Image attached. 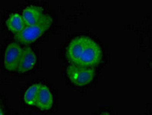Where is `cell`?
<instances>
[{
    "instance_id": "obj_10",
    "label": "cell",
    "mask_w": 152,
    "mask_h": 115,
    "mask_svg": "<svg viewBox=\"0 0 152 115\" xmlns=\"http://www.w3.org/2000/svg\"><path fill=\"white\" fill-rule=\"evenodd\" d=\"M39 83L33 84L26 89L24 94V101L28 106L34 107L36 104V100L38 96V90L40 88Z\"/></svg>"
},
{
    "instance_id": "obj_8",
    "label": "cell",
    "mask_w": 152,
    "mask_h": 115,
    "mask_svg": "<svg viewBox=\"0 0 152 115\" xmlns=\"http://www.w3.org/2000/svg\"><path fill=\"white\" fill-rule=\"evenodd\" d=\"M44 15V9L41 7L37 6H29L23 9L21 15L26 26H30L39 22Z\"/></svg>"
},
{
    "instance_id": "obj_2",
    "label": "cell",
    "mask_w": 152,
    "mask_h": 115,
    "mask_svg": "<svg viewBox=\"0 0 152 115\" xmlns=\"http://www.w3.org/2000/svg\"><path fill=\"white\" fill-rule=\"evenodd\" d=\"M66 75L73 85L85 87L90 85L95 78L96 69L71 64L66 69Z\"/></svg>"
},
{
    "instance_id": "obj_6",
    "label": "cell",
    "mask_w": 152,
    "mask_h": 115,
    "mask_svg": "<svg viewBox=\"0 0 152 115\" xmlns=\"http://www.w3.org/2000/svg\"><path fill=\"white\" fill-rule=\"evenodd\" d=\"M54 95L46 85L41 84L38 90L35 107L41 111H48L54 106Z\"/></svg>"
},
{
    "instance_id": "obj_11",
    "label": "cell",
    "mask_w": 152,
    "mask_h": 115,
    "mask_svg": "<svg viewBox=\"0 0 152 115\" xmlns=\"http://www.w3.org/2000/svg\"><path fill=\"white\" fill-rule=\"evenodd\" d=\"M0 115H5V114H4L3 108H2V107L1 104H0Z\"/></svg>"
},
{
    "instance_id": "obj_7",
    "label": "cell",
    "mask_w": 152,
    "mask_h": 115,
    "mask_svg": "<svg viewBox=\"0 0 152 115\" xmlns=\"http://www.w3.org/2000/svg\"><path fill=\"white\" fill-rule=\"evenodd\" d=\"M37 57L34 51L28 46L23 48L17 72L19 73H26L30 72L35 67Z\"/></svg>"
},
{
    "instance_id": "obj_9",
    "label": "cell",
    "mask_w": 152,
    "mask_h": 115,
    "mask_svg": "<svg viewBox=\"0 0 152 115\" xmlns=\"http://www.w3.org/2000/svg\"><path fill=\"white\" fill-rule=\"evenodd\" d=\"M6 24L8 29L15 35L21 32L26 26L22 15L17 13L10 15L6 20Z\"/></svg>"
},
{
    "instance_id": "obj_1",
    "label": "cell",
    "mask_w": 152,
    "mask_h": 115,
    "mask_svg": "<svg viewBox=\"0 0 152 115\" xmlns=\"http://www.w3.org/2000/svg\"><path fill=\"white\" fill-rule=\"evenodd\" d=\"M53 24V18L50 15L45 14L39 22L30 26H25L21 32L15 35V38L18 43L28 45L37 41L47 32Z\"/></svg>"
},
{
    "instance_id": "obj_5",
    "label": "cell",
    "mask_w": 152,
    "mask_h": 115,
    "mask_svg": "<svg viewBox=\"0 0 152 115\" xmlns=\"http://www.w3.org/2000/svg\"><path fill=\"white\" fill-rule=\"evenodd\" d=\"M86 36H77L73 38L66 48V57L73 65H79Z\"/></svg>"
},
{
    "instance_id": "obj_4",
    "label": "cell",
    "mask_w": 152,
    "mask_h": 115,
    "mask_svg": "<svg viewBox=\"0 0 152 115\" xmlns=\"http://www.w3.org/2000/svg\"><path fill=\"white\" fill-rule=\"evenodd\" d=\"M23 48L18 42H12L6 47L3 57L5 69L9 72H17Z\"/></svg>"
},
{
    "instance_id": "obj_3",
    "label": "cell",
    "mask_w": 152,
    "mask_h": 115,
    "mask_svg": "<svg viewBox=\"0 0 152 115\" xmlns=\"http://www.w3.org/2000/svg\"><path fill=\"white\" fill-rule=\"evenodd\" d=\"M102 59V51L100 46L96 41L86 36L83 50L78 65L94 68L99 65Z\"/></svg>"
},
{
    "instance_id": "obj_12",
    "label": "cell",
    "mask_w": 152,
    "mask_h": 115,
    "mask_svg": "<svg viewBox=\"0 0 152 115\" xmlns=\"http://www.w3.org/2000/svg\"><path fill=\"white\" fill-rule=\"evenodd\" d=\"M99 115H110V114H109V113H107V112H104V113L100 114H99Z\"/></svg>"
}]
</instances>
